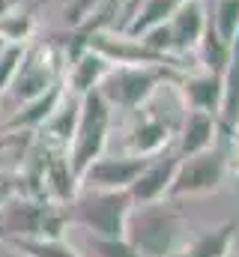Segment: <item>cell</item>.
<instances>
[{"mask_svg": "<svg viewBox=\"0 0 239 257\" xmlns=\"http://www.w3.org/2000/svg\"><path fill=\"white\" fill-rule=\"evenodd\" d=\"M132 203L135 200H132L129 189H117V192L90 189L84 197L72 200V206L66 209V221L81 224L93 236L120 239V236H126V218L132 212Z\"/></svg>", "mask_w": 239, "mask_h": 257, "instance_id": "6da1fadb", "label": "cell"}, {"mask_svg": "<svg viewBox=\"0 0 239 257\" xmlns=\"http://www.w3.org/2000/svg\"><path fill=\"white\" fill-rule=\"evenodd\" d=\"M179 233V215L153 200L126 218V239L141 257H171Z\"/></svg>", "mask_w": 239, "mask_h": 257, "instance_id": "7a4b0ae2", "label": "cell"}, {"mask_svg": "<svg viewBox=\"0 0 239 257\" xmlns=\"http://www.w3.org/2000/svg\"><path fill=\"white\" fill-rule=\"evenodd\" d=\"M108 128H111V105L105 102L99 90H90L87 96H81V111H78L75 132H72V153H69V165L78 180L102 156Z\"/></svg>", "mask_w": 239, "mask_h": 257, "instance_id": "3957f363", "label": "cell"}, {"mask_svg": "<svg viewBox=\"0 0 239 257\" xmlns=\"http://www.w3.org/2000/svg\"><path fill=\"white\" fill-rule=\"evenodd\" d=\"M168 66H114L96 87L111 108L135 111L141 108L162 81H168Z\"/></svg>", "mask_w": 239, "mask_h": 257, "instance_id": "277c9868", "label": "cell"}, {"mask_svg": "<svg viewBox=\"0 0 239 257\" xmlns=\"http://www.w3.org/2000/svg\"><path fill=\"white\" fill-rule=\"evenodd\" d=\"M224 171H227V156L221 147H206L200 153L182 156L177 174H174V183L168 189V197L215 192L224 180Z\"/></svg>", "mask_w": 239, "mask_h": 257, "instance_id": "5b68a950", "label": "cell"}, {"mask_svg": "<svg viewBox=\"0 0 239 257\" xmlns=\"http://www.w3.org/2000/svg\"><path fill=\"white\" fill-rule=\"evenodd\" d=\"M179 150L165 147L162 153H156V159H147V168L138 174V180L129 186V194L135 203H153L159 197H165L171 183H174V174L179 168Z\"/></svg>", "mask_w": 239, "mask_h": 257, "instance_id": "8992f818", "label": "cell"}, {"mask_svg": "<svg viewBox=\"0 0 239 257\" xmlns=\"http://www.w3.org/2000/svg\"><path fill=\"white\" fill-rule=\"evenodd\" d=\"M57 60L45 51V48H33L24 51V60L18 66L15 78L9 87H15V99L18 102H30L36 96H42L48 87L57 84Z\"/></svg>", "mask_w": 239, "mask_h": 257, "instance_id": "52a82bcc", "label": "cell"}, {"mask_svg": "<svg viewBox=\"0 0 239 257\" xmlns=\"http://www.w3.org/2000/svg\"><path fill=\"white\" fill-rule=\"evenodd\" d=\"M147 168V156H129V159H96L78 183H84L87 189H102V192H117L129 189L138 174Z\"/></svg>", "mask_w": 239, "mask_h": 257, "instance_id": "ba28073f", "label": "cell"}, {"mask_svg": "<svg viewBox=\"0 0 239 257\" xmlns=\"http://www.w3.org/2000/svg\"><path fill=\"white\" fill-rule=\"evenodd\" d=\"M206 30V15L200 0H185L179 3V9L168 18V33H171V54L182 57L188 51H197L200 36Z\"/></svg>", "mask_w": 239, "mask_h": 257, "instance_id": "9c48e42d", "label": "cell"}, {"mask_svg": "<svg viewBox=\"0 0 239 257\" xmlns=\"http://www.w3.org/2000/svg\"><path fill=\"white\" fill-rule=\"evenodd\" d=\"M179 90L182 99L188 105V111H206L215 114L218 120V105H221V75L203 69L197 75H182L179 78Z\"/></svg>", "mask_w": 239, "mask_h": 257, "instance_id": "30bf717a", "label": "cell"}, {"mask_svg": "<svg viewBox=\"0 0 239 257\" xmlns=\"http://www.w3.org/2000/svg\"><path fill=\"white\" fill-rule=\"evenodd\" d=\"M111 69H114V63L105 54H99L96 48L87 45L81 54L72 57V66H69V87H72V93L75 96H87L90 90H96L102 84V78Z\"/></svg>", "mask_w": 239, "mask_h": 257, "instance_id": "8fae6325", "label": "cell"}, {"mask_svg": "<svg viewBox=\"0 0 239 257\" xmlns=\"http://www.w3.org/2000/svg\"><path fill=\"white\" fill-rule=\"evenodd\" d=\"M215 135H218V120L215 114L206 111H188L182 132H179V156H191L200 153L206 147H215Z\"/></svg>", "mask_w": 239, "mask_h": 257, "instance_id": "7c38bea8", "label": "cell"}, {"mask_svg": "<svg viewBox=\"0 0 239 257\" xmlns=\"http://www.w3.org/2000/svg\"><path fill=\"white\" fill-rule=\"evenodd\" d=\"M168 141H171V126L153 114H144L141 123L132 128V138H129L135 156H156L168 147Z\"/></svg>", "mask_w": 239, "mask_h": 257, "instance_id": "4fadbf2b", "label": "cell"}, {"mask_svg": "<svg viewBox=\"0 0 239 257\" xmlns=\"http://www.w3.org/2000/svg\"><path fill=\"white\" fill-rule=\"evenodd\" d=\"M179 3H185V0H141L138 12H135L132 21L123 27V33H129V36H144L147 30L165 24V21L179 9Z\"/></svg>", "mask_w": 239, "mask_h": 257, "instance_id": "5bb4252c", "label": "cell"}, {"mask_svg": "<svg viewBox=\"0 0 239 257\" xmlns=\"http://www.w3.org/2000/svg\"><path fill=\"white\" fill-rule=\"evenodd\" d=\"M233 230L236 221H224L212 230H203L200 236H194V242L185 248L188 257H227L230 245H233Z\"/></svg>", "mask_w": 239, "mask_h": 257, "instance_id": "9a60e30c", "label": "cell"}, {"mask_svg": "<svg viewBox=\"0 0 239 257\" xmlns=\"http://www.w3.org/2000/svg\"><path fill=\"white\" fill-rule=\"evenodd\" d=\"M60 99H63V87H60V81L54 87H48L42 96H36V99H30V102H24V111L18 114V117H12V128H21V126H45V120L54 114V108L60 105Z\"/></svg>", "mask_w": 239, "mask_h": 257, "instance_id": "2e32d148", "label": "cell"}, {"mask_svg": "<svg viewBox=\"0 0 239 257\" xmlns=\"http://www.w3.org/2000/svg\"><path fill=\"white\" fill-rule=\"evenodd\" d=\"M78 111H81V102H69L66 96L60 99L54 114L45 120L54 141H60V144H69L72 141V132H75V123H78Z\"/></svg>", "mask_w": 239, "mask_h": 257, "instance_id": "e0dca14e", "label": "cell"}, {"mask_svg": "<svg viewBox=\"0 0 239 257\" xmlns=\"http://www.w3.org/2000/svg\"><path fill=\"white\" fill-rule=\"evenodd\" d=\"M209 21L218 30V36L233 45V39L239 36V0H215Z\"/></svg>", "mask_w": 239, "mask_h": 257, "instance_id": "ac0fdd59", "label": "cell"}, {"mask_svg": "<svg viewBox=\"0 0 239 257\" xmlns=\"http://www.w3.org/2000/svg\"><path fill=\"white\" fill-rule=\"evenodd\" d=\"M9 242L15 248H21L27 257H78L60 239H9Z\"/></svg>", "mask_w": 239, "mask_h": 257, "instance_id": "d6986e66", "label": "cell"}, {"mask_svg": "<svg viewBox=\"0 0 239 257\" xmlns=\"http://www.w3.org/2000/svg\"><path fill=\"white\" fill-rule=\"evenodd\" d=\"M24 42H3V48H0V93L12 84V78H15V72H18V66L24 60Z\"/></svg>", "mask_w": 239, "mask_h": 257, "instance_id": "ffe728a7", "label": "cell"}, {"mask_svg": "<svg viewBox=\"0 0 239 257\" xmlns=\"http://www.w3.org/2000/svg\"><path fill=\"white\" fill-rule=\"evenodd\" d=\"M87 248H90V254H93V257H141L132 245H129V239H126V236H120V239L90 236V239H87Z\"/></svg>", "mask_w": 239, "mask_h": 257, "instance_id": "44dd1931", "label": "cell"}, {"mask_svg": "<svg viewBox=\"0 0 239 257\" xmlns=\"http://www.w3.org/2000/svg\"><path fill=\"white\" fill-rule=\"evenodd\" d=\"M15 189H18V183H15L12 177H0V206L15 194Z\"/></svg>", "mask_w": 239, "mask_h": 257, "instance_id": "7402d4cb", "label": "cell"}, {"mask_svg": "<svg viewBox=\"0 0 239 257\" xmlns=\"http://www.w3.org/2000/svg\"><path fill=\"white\" fill-rule=\"evenodd\" d=\"M138 6H141V0H126V15H123V18L132 21V15L138 12Z\"/></svg>", "mask_w": 239, "mask_h": 257, "instance_id": "603a6c76", "label": "cell"}]
</instances>
